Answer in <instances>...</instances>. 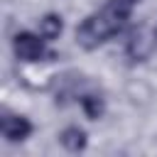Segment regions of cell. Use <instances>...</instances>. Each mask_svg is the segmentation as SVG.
<instances>
[{"label": "cell", "mask_w": 157, "mask_h": 157, "mask_svg": "<svg viewBox=\"0 0 157 157\" xmlns=\"http://www.w3.org/2000/svg\"><path fill=\"white\" fill-rule=\"evenodd\" d=\"M44 42H47V39H44L42 34L20 32V34H15V39H12V52H15V56H17L20 61H25V64H37V61H44L47 56H54V54L47 52Z\"/></svg>", "instance_id": "obj_2"}, {"label": "cell", "mask_w": 157, "mask_h": 157, "mask_svg": "<svg viewBox=\"0 0 157 157\" xmlns=\"http://www.w3.org/2000/svg\"><path fill=\"white\" fill-rule=\"evenodd\" d=\"M59 142H61L69 152H81V150L86 147V142H88V135H86V130L78 128V125H69V128L61 130Z\"/></svg>", "instance_id": "obj_5"}, {"label": "cell", "mask_w": 157, "mask_h": 157, "mask_svg": "<svg viewBox=\"0 0 157 157\" xmlns=\"http://www.w3.org/2000/svg\"><path fill=\"white\" fill-rule=\"evenodd\" d=\"M81 108H83V113H86L91 120H98V118L105 113V103H103V98L96 96V93L81 96Z\"/></svg>", "instance_id": "obj_7"}, {"label": "cell", "mask_w": 157, "mask_h": 157, "mask_svg": "<svg viewBox=\"0 0 157 157\" xmlns=\"http://www.w3.org/2000/svg\"><path fill=\"white\" fill-rule=\"evenodd\" d=\"M61 29H64V22H61V17L54 15V12H49V15H44V17L39 20V34H42L47 42L56 39V37L61 34Z\"/></svg>", "instance_id": "obj_6"}, {"label": "cell", "mask_w": 157, "mask_h": 157, "mask_svg": "<svg viewBox=\"0 0 157 157\" xmlns=\"http://www.w3.org/2000/svg\"><path fill=\"white\" fill-rule=\"evenodd\" d=\"M157 49V29L150 25H140L137 29H132L130 39H128V56L132 61H145L155 54Z\"/></svg>", "instance_id": "obj_3"}, {"label": "cell", "mask_w": 157, "mask_h": 157, "mask_svg": "<svg viewBox=\"0 0 157 157\" xmlns=\"http://www.w3.org/2000/svg\"><path fill=\"white\" fill-rule=\"evenodd\" d=\"M0 130H2L5 140H10V142H22V140L29 137L32 123H29L25 115H10V113H5L2 120H0Z\"/></svg>", "instance_id": "obj_4"}, {"label": "cell", "mask_w": 157, "mask_h": 157, "mask_svg": "<svg viewBox=\"0 0 157 157\" xmlns=\"http://www.w3.org/2000/svg\"><path fill=\"white\" fill-rule=\"evenodd\" d=\"M125 22H128L125 17H120V15L113 12L110 7H103L101 12L86 17V20L76 27V42H78L83 49H96V47H101L105 39H110L113 34H118Z\"/></svg>", "instance_id": "obj_1"}, {"label": "cell", "mask_w": 157, "mask_h": 157, "mask_svg": "<svg viewBox=\"0 0 157 157\" xmlns=\"http://www.w3.org/2000/svg\"><path fill=\"white\" fill-rule=\"evenodd\" d=\"M135 5H137V0H108V2H105V7H110L113 12H118V15L125 17V20L132 15Z\"/></svg>", "instance_id": "obj_8"}]
</instances>
